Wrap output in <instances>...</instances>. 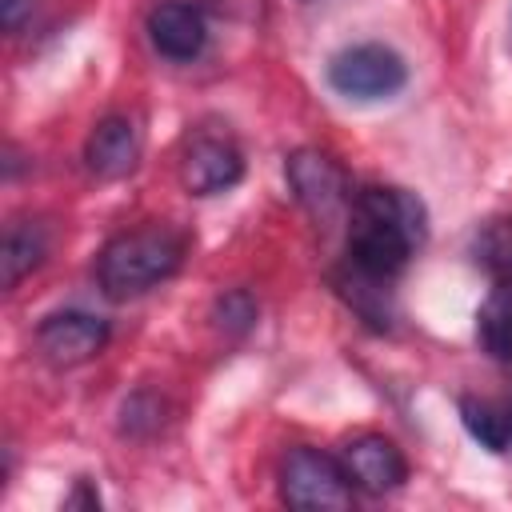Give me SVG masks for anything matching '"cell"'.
<instances>
[{"label":"cell","instance_id":"6da1fadb","mask_svg":"<svg viewBox=\"0 0 512 512\" xmlns=\"http://www.w3.org/2000/svg\"><path fill=\"white\" fill-rule=\"evenodd\" d=\"M428 216L424 204L392 184H364L348 204V264L352 272L392 284L416 248L424 244Z\"/></svg>","mask_w":512,"mask_h":512},{"label":"cell","instance_id":"7a4b0ae2","mask_svg":"<svg viewBox=\"0 0 512 512\" xmlns=\"http://www.w3.org/2000/svg\"><path fill=\"white\" fill-rule=\"evenodd\" d=\"M188 240L168 224H144L112 236L96 256V280L108 300H132L172 280L184 264Z\"/></svg>","mask_w":512,"mask_h":512},{"label":"cell","instance_id":"3957f363","mask_svg":"<svg viewBox=\"0 0 512 512\" xmlns=\"http://www.w3.org/2000/svg\"><path fill=\"white\" fill-rule=\"evenodd\" d=\"M356 496L340 456L296 444L280 460V500L288 508H348Z\"/></svg>","mask_w":512,"mask_h":512},{"label":"cell","instance_id":"277c9868","mask_svg":"<svg viewBox=\"0 0 512 512\" xmlns=\"http://www.w3.org/2000/svg\"><path fill=\"white\" fill-rule=\"evenodd\" d=\"M328 84L344 100H388L408 84V64L388 44H352L332 56Z\"/></svg>","mask_w":512,"mask_h":512},{"label":"cell","instance_id":"5b68a950","mask_svg":"<svg viewBox=\"0 0 512 512\" xmlns=\"http://www.w3.org/2000/svg\"><path fill=\"white\" fill-rule=\"evenodd\" d=\"M284 176H288L296 204L320 224H332L352 204V188H348L344 168L320 148H296L284 160Z\"/></svg>","mask_w":512,"mask_h":512},{"label":"cell","instance_id":"8992f818","mask_svg":"<svg viewBox=\"0 0 512 512\" xmlns=\"http://www.w3.org/2000/svg\"><path fill=\"white\" fill-rule=\"evenodd\" d=\"M108 344V324L92 312H52L36 328V348L52 368H76L100 356Z\"/></svg>","mask_w":512,"mask_h":512},{"label":"cell","instance_id":"52a82bcc","mask_svg":"<svg viewBox=\"0 0 512 512\" xmlns=\"http://www.w3.org/2000/svg\"><path fill=\"white\" fill-rule=\"evenodd\" d=\"M340 464H344L352 488L356 492H368V496H384V492H392V488H400L408 480L404 452L388 436H380V432L352 436L340 448Z\"/></svg>","mask_w":512,"mask_h":512},{"label":"cell","instance_id":"ba28073f","mask_svg":"<svg viewBox=\"0 0 512 512\" xmlns=\"http://www.w3.org/2000/svg\"><path fill=\"white\" fill-rule=\"evenodd\" d=\"M244 176V156L228 136H212L200 132L196 140H188L184 160H180V180L192 196H216L236 188Z\"/></svg>","mask_w":512,"mask_h":512},{"label":"cell","instance_id":"9c48e42d","mask_svg":"<svg viewBox=\"0 0 512 512\" xmlns=\"http://www.w3.org/2000/svg\"><path fill=\"white\" fill-rule=\"evenodd\" d=\"M144 152V132L128 112H112L104 116L84 144V164L92 176L100 180H124L128 172H136Z\"/></svg>","mask_w":512,"mask_h":512},{"label":"cell","instance_id":"30bf717a","mask_svg":"<svg viewBox=\"0 0 512 512\" xmlns=\"http://www.w3.org/2000/svg\"><path fill=\"white\" fill-rule=\"evenodd\" d=\"M148 40L164 60L188 64L208 44V20L188 0H164L148 12Z\"/></svg>","mask_w":512,"mask_h":512},{"label":"cell","instance_id":"8fae6325","mask_svg":"<svg viewBox=\"0 0 512 512\" xmlns=\"http://www.w3.org/2000/svg\"><path fill=\"white\" fill-rule=\"evenodd\" d=\"M48 256V232L36 220H16L4 232V248H0V268H4V288L12 292L32 268H40V260Z\"/></svg>","mask_w":512,"mask_h":512},{"label":"cell","instance_id":"7c38bea8","mask_svg":"<svg viewBox=\"0 0 512 512\" xmlns=\"http://www.w3.org/2000/svg\"><path fill=\"white\" fill-rule=\"evenodd\" d=\"M476 340L492 360L512 364V280H500L484 296L476 312Z\"/></svg>","mask_w":512,"mask_h":512},{"label":"cell","instance_id":"4fadbf2b","mask_svg":"<svg viewBox=\"0 0 512 512\" xmlns=\"http://www.w3.org/2000/svg\"><path fill=\"white\" fill-rule=\"evenodd\" d=\"M460 420H464L468 436L480 440L488 452H508V444H512V412L504 404L464 396L460 400Z\"/></svg>","mask_w":512,"mask_h":512},{"label":"cell","instance_id":"5bb4252c","mask_svg":"<svg viewBox=\"0 0 512 512\" xmlns=\"http://www.w3.org/2000/svg\"><path fill=\"white\" fill-rule=\"evenodd\" d=\"M472 256L500 280H512V216L488 220L472 240Z\"/></svg>","mask_w":512,"mask_h":512},{"label":"cell","instance_id":"9a60e30c","mask_svg":"<svg viewBox=\"0 0 512 512\" xmlns=\"http://www.w3.org/2000/svg\"><path fill=\"white\" fill-rule=\"evenodd\" d=\"M160 424H164V404L152 392H136L124 400V408H120V432L124 436L140 440V436H152Z\"/></svg>","mask_w":512,"mask_h":512},{"label":"cell","instance_id":"2e32d148","mask_svg":"<svg viewBox=\"0 0 512 512\" xmlns=\"http://www.w3.org/2000/svg\"><path fill=\"white\" fill-rule=\"evenodd\" d=\"M216 324L224 332H232V336H244L256 324V300H252V292H244V288L224 292L216 300Z\"/></svg>","mask_w":512,"mask_h":512},{"label":"cell","instance_id":"e0dca14e","mask_svg":"<svg viewBox=\"0 0 512 512\" xmlns=\"http://www.w3.org/2000/svg\"><path fill=\"white\" fill-rule=\"evenodd\" d=\"M36 0H0V20H4V32H20L24 20L32 16Z\"/></svg>","mask_w":512,"mask_h":512},{"label":"cell","instance_id":"ac0fdd59","mask_svg":"<svg viewBox=\"0 0 512 512\" xmlns=\"http://www.w3.org/2000/svg\"><path fill=\"white\" fill-rule=\"evenodd\" d=\"M68 508H100V492L88 488V480H76V492L64 500Z\"/></svg>","mask_w":512,"mask_h":512}]
</instances>
